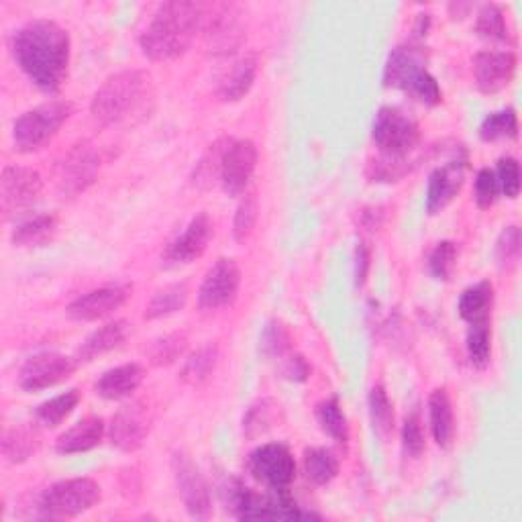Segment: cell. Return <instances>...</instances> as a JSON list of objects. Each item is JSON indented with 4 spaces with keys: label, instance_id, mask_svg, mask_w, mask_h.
Masks as SVG:
<instances>
[{
    "label": "cell",
    "instance_id": "7c38bea8",
    "mask_svg": "<svg viewBox=\"0 0 522 522\" xmlns=\"http://www.w3.org/2000/svg\"><path fill=\"white\" fill-rule=\"evenodd\" d=\"M467 151L463 145H459L451 158L435 168L429 176V188H427V213L439 215L441 211L453 202V198L461 192L467 172Z\"/></svg>",
    "mask_w": 522,
    "mask_h": 522
},
{
    "label": "cell",
    "instance_id": "d6a6232c",
    "mask_svg": "<svg viewBox=\"0 0 522 522\" xmlns=\"http://www.w3.org/2000/svg\"><path fill=\"white\" fill-rule=\"evenodd\" d=\"M80 404V392L78 390H68L56 398L45 400L35 408V419L39 425L56 429L60 427L68 416L78 408Z\"/></svg>",
    "mask_w": 522,
    "mask_h": 522
},
{
    "label": "cell",
    "instance_id": "44dd1931",
    "mask_svg": "<svg viewBox=\"0 0 522 522\" xmlns=\"http://www.w3.org/2000/svg\"><path fill=\"white\" fill-rule=\"evenodd\" d=\"M257 68L259 58L253 51H247V54L235 58L219 78L217 96L223 102H239L241 98H245L257 78Z\"/></svg>",
    "mask_w": 522,
    "mask_h": 522
},
{
    "label": "cell",
    "instance_id": "4dcf8cb0",
    "mask_svg": "<svg viewBox=\"0 0 522 522\" xmlns=\"http://www.w3.org/2000/svg\"><path fill=\"white\" fill-rule=\"evenodd\" d=\"M304 474L306 478L317 484L327 486L339 476V459L331 449L312 447L304 451Z\"/></svg>",
    "mask_w": 522,
    "mask_h": 522
},
{
    "label": "cell",
    "instance_id": "f546056e",
    "mask_svg": "<svg viewBox=\"0 0 522 522\" xmlns=\"http://www.w3.org/2000/svg\"><path fill=\"white\" fill-rule=\"evenodd\" d=\"M188 294H190V290H188L186 282L170 284L164 290H158L145 308V319L158 321V319L176 315V312H180L186 306Z\"/></svg>",
    "mask_w": 522,
    "mask_h": 522
},
{
    "label": "cell",
    "instance_id": "b9f144b4",
    "mask_svg": "<svg viewBox=\"0 0 522 522\" xmlns=\"http://www.w3.org/2000/svg\"><path fill=\"white\" fill-rule=\"evenodd\" d=\"M290 333L282 321H270L259 337V349L266 359H284L290 355Z\"/></svg>",
    "mask_w": 522,
    "mask_h": 522
},
{
    "label": "cell",
    "instance_id": "60d3db41",
    "mask_svg": "<svg viewBox=\"0 0 522 522\" xmlns=\"http://www.w3.org/2000/svg\"><path fill=\"white\" fill-rule=\"evenodd\" d=\"M520 249H522V239H520V229L516 225L504 227V231L500 233L498 241H496V266L500 272H512L516 270L518 261H520Z\"/></svg>",
    "mask_w": 522,
    "mask_h": 522
},
{
    "label": "cell",
    "instance_id": "7dc6e473",
    "mask_svg": "<svg viewBox=\"0 0 522 522\" xmlns=\"http://www.w3.org/2000/svg\"><path fill=\"white\" fill-rule=\"evenodd\" d=\"M496 178H498V186L500 192L514 200L520 194V164L514 158H502L496 166Z\"/></svg>",
    "mask_w": 522,
    "mask_h": 522
},
{
    "label": "cell",
    "instance_id": "2e32d148",
    "mask_svg": "<svg viewBox=\"0 0 522 522\" xmlns=\"http://www.w3.org/2000/svg\"><path fill=\"white\" fill-rule=\"evenodd\" d=\"M208 51L213 54H233V51L243 43V27L239 21V13L231 5L206 7L202 31Z\"/></svg>",
    "mask_w": 522,
    "mask_h": 522
},
{
    "label": "cell",
    "instance_id": "ffe728a7",
    "mask_svg": "<svg viewBox=\"0 0 522 522\" xmlns=\"http://www.w3.org/2000/svg\"><path fill=\"white\" fill-rule=\"evenodd\" d=\"M516 56L512 51H480L474 56L476 86L484 94H496L504 90L516 74Z\"/></svg>",
    "mask_w": 522,
    "mask_h": 522
},
{
    "label": "cell",
    "instance_id": "603a6c76",
    "mask_svg": "<svg viewBox=\"0 0 522 522\" xmlns=\"http://www.w3.org/2000/svg\"><path fill=\"white\" fill-rule=\"evenodd\" d=\"M104 437V421L100 416H86L80 423H76L72 429H68L64 435L56 441V451L62 455H74V453H86L92 451L102 443Z\"/></svg>",
    "mask_w": 522,
    "mask_h": 522
},
{
    "label": "cell",
    "instance_id": "5bb4252c",
    "mask_svg": "<svg viewBox=\"0 0 522 522\" xmlns=\"http://www.w3.org/2000/svg\"><path fill=\"white\" fill-rule=\"evenodd\" d=\"M43 190L39 172L23 166H7L0 176V206L5 217L17 215L37 202Z\"/></svg>",
    "mask_w": 522,
    "mask_h": 522
},
{
    "label": "cell",
    "instance_id": "30bf717a",
    "mask_svg": "<svg viewBox=\"0 0 522 522\" xmlns=\"http://www.w3.org/2000/svg\"><path fill=\"white\" fill-rule=\"evenodd\" d=\"M100 174V155L90 143H78L68 151L58 168V190L64 198H76L86 192Z\"/></svg>",
    "mask_w": 522,
    "mask_h": 522
},
{
    "label": "cell",
    "instance_id": "484cf974",
    "mask_svg": "<svg viewBox=\"0 0 522 522\" xmlns=\"http://www.w3.org/2000/svg\"><path fill=\"white\" fill-rule=\"evenodd\" d=\"M429 423L435 443L441 449H449L455 437V416L451 398L445 388H437L429 396Z\"/></svg>",
    "mask_w": 522,
    "mask_h": 522
},
{
    "label": "cell",
    "instance_id": "d6986e66",
    "mask_svg": "<svg viewBox=\"0 0 522 522\" xmlns=\"http://www.w3.org/2000/svg\"><path fill=\"white\" fill-rule=\"evenodd\" d=\"M131 290L133 288L129 284H111L90 290L78 296L74 302H70L66 312L72 321L78 323H94L100 319H107L129 300Z\"/></svg>",
    "mask_w": 522,
    "mask_h": 522
},
{
    "label": "cell",
    "instance_id": "6da1fadb",
    "mask_svg": "<svg viewBox=\"0 0 522 522\" xmlns=\"http://www.w3.org/2000/svg\"><path fill=\"white\" fill-rule=\"evenodd\" d=\"M15 62L45 94L62 90L70 72L72 43L68 31L49 19H35L15 31L11 39Z\"/></svg>",
    "mask_w": 522,
    "mask_h": 522
},
{
    "label": "cell",
    "instance_id": "8992f818",
    "mask_svg": "<svg viewBox=\"0 0 522 522\" xmlns=\"http://www.w3.org/2000/svg\"><path fill=\"white\" fill-rule=\"evenodd\" d=\"M102 498L100 486L90 478H72L49 486L39 498V516L49 520L74 518L92 510Z\"/></svg>",
    "mask_w": 522,
    "mask_h": 522
},
{
    "label": "cell",
    "instance_id": "ab89813d",
    "mask_svg": "<svg viewBox=\"0 0 522 522\" xmlns=\"http://www.w3.org/2000/svg\"><path fill=\"white\" fill-rule=\"evenodd\" d=\"M476 33L486 41L510 43V31L504 19V11L494 3L484 5L476 19Z\"/></svg>",
    "mask_w": 522,
    "mask_h": 522
},
{
    "label": "cell",
    "instance_id": "ee69618b",
    "mask_svg": "<svg viewBox=\"0 0 522 522\" xmlns=\"http://www.w3.org/2000/svg\"><path fill=\"white\" fill-rule=\"evenodd\" d=\"M186 349H188V337L184 333H172L153 343L149 357L153 365L162 368V365H170L178 361L186 353Z\"/></svg>",
    "mask_w": 522,
    "mask_h": 522
},
{
    "label": "cell",
    "instance_id": "7a4b0ae2",
    "mask_svg": "<svg viewBox=\"0 0 522 522\" xmlns=\"http://www.w3.org/2000/svg\"><path fill=\"white\" fill-rule=\"evenodd\" d=\"M206 7L202 3H164L139 37L143 56L151 62H170L184 56L202 31Z\"/></svg>",
    "mask_w": 522,
    "mask_h": 522
},
{
    "label": "cell",
    "instance_id": "f907efd6",
    "mask_svg": "<svg viewBox=\"0 0 522 522\" xmlns=\"http://www.w3.org/2000/svg\"><path fill=\"white\" fill-rule=\"evenodd\" d=\"M370 259H372V253H370V247L365 245L363 241L357 243V249H355V284L357 286H363L365 280H368V272H370Z\"/></svg>",
    "mask_w": 522,
    "mask_h": 522
},
{
    "label": "cell",
    "instance_id": "7402d4cb",
    "mask_svg": "<svg viewBox=\"0 0 522 522\" xmlns=\"http://www.w3.org/2000/svg\"><path fill=\"white\" fill-rule=\"evenodd\" d=\"M145 380V370L139 363H125L104 372L96 382V394L104 400L129 398Z\"/></svg>",
    "mask_w": 522,
    "mask_h": 522
},
{
    "label": "cell",
    "instance_id": "f35d334b",
    "mask_svg": "<svg viewBox=\"0 0 522 522\" xmlns=\"http://www.w3.org/2000/svg\"><path fill=\"white\" fill-rule=\"evenodd\" d=\"M414 166L416 162L408 158H390V155H380V158L368 164V178L370 182H378V184L400 182L404 176H408L414 170Z\"/></svg>",
    "mask_w": 522,
    "mask_h": 522
},
{
    "label": "cell",
    "instance_id": "d590c367",
    "mask_svg": "<svg viewBox=\"0 0 522 522\" xmlns=\"http://www.w3.org/2000/svg\"><path fill=\"white\" fill-rule=\"evenodd\" d=\"M465 347H467L469 363H472L476 370H484L486 365L490 363V357H492V329H490V321L469 325Z\"/></svg>",
    "mask_w": 522,
    "mask_h": 522
},
{
    "label": "cell",
    "instance_id": "836d02e7",
    "mask_svg": "<svg viewBox=\"0 0 522 522\" xmlns=\"http://www.w3.org/2000/svg\"><path fill=\"white\" fill-rule=\"evenodd\" d=\"M280 414V404H276L270 398L257 400L255 404L249 406L247 414L243 416V433L247 439H257L261 435H266Z\"/></svg>",
    "mask_w": 522,
    "mask_h": 522
},
{
    "label": "cell",
    "instance_id": "7bdbcfd3",
    "mask_svg": "<svg viewBox=\"0 0 522 522\" xmlns=\"http://www.w3.org/2000/svg\"><path fill=\"white\" fill-rule=\"evenodd\" d=\"M259 217V200L255 192H249L243 196L241 204L237 206V213L233 219V237L237 243H245L255 229Z\"/></svg>",
    "mask_w": 522,
    "mask_h": 522
},
{
    "label": "cell",
    "instance_id": "52a82bcc",
    "mask_svg": "<svg viewBox=\"0 0 522 522\" xmlns=\"http://www.w3.org/2000/svg\"><path fill=\"white\" fill-rule=\"evenodd\" d=\"M372 139L380 149V155L408 158L421 145V127L406 111L382 107L374 117Z\"/></svg>",
    "mask_w": 522,
    "mask_h": 522
},
{
    "label": "cell",
    "instance_id": "9c48e42d",
    "mask_svg": "<svg viewBox=\"0 0 522 522\" xmlns=\"http://www.w3.org/2000/svg\"><path fill=\"white\" fill-rule=\"evenodd\" d=\"M172 472L186 512L196 520L211 518L213 514L211 488H208L198 465L186 453H174Z\"/></svg>",
    "mask_w": 522,
    "mask_h": 522
},
{
    "label": "cell",
    "instance_id": "d4e9b609",
    "mask_svg": "<svg viewBox=\"0 0 522 522\" xmlns=\"http://www.w3.org/2000/svg\"><path fill=\"white\" fill-rule=\"evenodd\" d=\"M494 306V286L490 280H482L474 286H469L459 296V317L467 323H484L490 321Z\"/></svg>",
    "mask_w": 522,
    "mask_h": 522
},
{
    "label": "cell",
    "instance_id": "c3c4849f",
    "mask_svg": "<svg viewBox=\"0 0 522 522\" xmlns=\"http://www.w3.org/2000/svg\"><path fill=\"white\" fill-rule=\"evenodd\" d=\"M498 194H500V186H498V178H496L494 170H490V168L480 170L476 176V184H474L476 204L486 211V208L494 206V202L498 200Z\"/></svg>",
    "mask_w": 522,
    "mask_h": 522
},
{
    "label": "cell",
    "instance_id": "4316f807",
    "mask_svg": "<svg viewBox=\"0 0 522 522\" xmlns=\"http://www.w3.org/2000/svg\"><path fill=\"white\" fill-rule=\"evenodd\" d=\"M58 227L56 215H35L15 227L11 241L15 247H41L56 237Z\"/></svg>",
    "mask_w": 522,
    "mask_h": 522
},
{
    "label": "cell",
    "instance_id": "83f0119b",
    "mask_svg": "<svg viewBox=\"0 0 522 522\" xmlns=\"http://www.w3.org/2000/svg\"><path fill=\"white\" fill-rule=\"evenodd\" d=\"M221 359V349L217 343H206L204 347H200L198 351H194L186 363L182 365L180 372V380L188 386H200L204 384L208 378L213 376L217 363Z\"/></svg>",
    "mask_w": 522,
    "mask_h": 522
},
{
    "label": "cell",
    "instance_id": "8fae6325",
    "mask_svg": "<svg viewBox=\"0 0 522 522\" xmlns=\"http://www.w3.org/2000/svg\"><path fill=\"white\" fill-rule=\"evenodd\" d=\"M78 370V359L62 353H37L29 357L19 372V386L25 392H41L72 378Z\"/></svg>",
    "mask_w": 522,
    "mask_h": 522
},
{
    "label": "cell",
    "instance_id": "bcb514c9",
    "mask_svg": "<svg viewBox=\"0 0 522 522\" xmlns=\"http://www.w3.org/2000/svg\"><path fill=\"white\" fill-rule=\"evenodd\" d=\"M402 447L408 457H421L425 453L427 441H425V431L419 412H412L406 416V421L402 425Z\"/></svg>",
    "mask_w": 522,
    "mask_h": 522
},
{
    "label": "cell",
    "instance_id": "e0dca14e",
    "mask_svg": "<svg viewBox=\"0 0 522 522\" xmlns=\"http://www.w3.org/2000/svg\"><path fill=\"white\" fill-rule=\"evenodd\" d=\"M151 431V410L145 402L137 400L117 410L111 421L109 437L113 447L123 453H133L143 447Z\"/></svg>",
    "mask_w": 522,
    "mask_h": 522
},
{
    "label": "cell",
    "instance_id": "4fadbf2b",
    "mask_svg": "<svg viewBox=\"0 0 522 522\" xmlns=\"http://www.w3.org/2000/svg\"><path fill=\"white\" fill-rule=\"evenodd\" d=\"M241 286V270L235 259L221 257L217 264L206 272L200 290H198V306L202 310H219L231 306L239 294Z\"/></svg>",
    "mask_w": 522,
    "mask_h": 522
},
{
    "label": "cell",
    "instance_id": "f1b7e54d",
    "mask_svg": "<svg viewBox=\"0 0 522 522\" xmlns=\"http://www.w3.org/2000/svg\"><path fill=\"white\" fill-rule=\"evenodd\" d=\"M41 447V433L37 427L19 425L3 435V455L11 463H23L31 459Z\"/></svg>",
    "mask_w": 522,
    "mask_h": 522
},
{
    "label": "cell",
    "instance_id": "277c9868",
    "mask_svg": "<svg viewBox=\"0 0 522 522\" xmlns=\"http://www.w3.org/2000/svg\"><path fill=\"white\" fill-rule=\"evenodd\" d=\"M151 96V80L141 70H123L102 82L94 92L90 111L102 125H117L127 121Z\"/></svg>",
    "mask_w": 522,
    "mask_h": 522
},
{
    "label": "cell",
    "instance_id": "5b68a950",
    "mask_svg": "<svg viewBox=\"0 0 522 522\" xmlns=\"http://www.w3.org/2000/svg\"><path fill=\"white\" fill-rule=\"evenodd\" d=\"M74 111L76 104L70 100H49L21 115L13 127V141L17 151L33 153L43 149L60 133Z\"/></svg>",
    "mask_w": 522,
    "mask_h": 522
},
{
    "label": "cell",
    "instance_id": "681fc988",
    "mask_svg": "<svg viewBox=\"0 0 522 522\" xmlns=\"http://www.w3.org/2000/svg\"><path fill=\"white\" fill-rule=\"evenodd\" d=\"M282 376L290 382H304L310 376V365L302 355H286L282 363Z\"/></svg>",
    "mask_w": 522,
    "mask_h": 522
},
{
    "label": "cell",
    "instance_id": "1f68e13d",
    "mask_svg": "<svg viewBox=\"0 0 522 522\" xmlns=\"http://www.w3.org/2000/svg\"><path fill=\"white\" fill-rule=\"evenodd\" d=\"M231 141H233L231 137H221L211 147H208V151L202 155V160L196 164L194 176H192V182H194L196 188L208 190V188H213L215 182L221 180L223 155H225Z\"/></svg>",
    "mask_w": 522,
    "mask_h": 522
},
{
    "label": "cell",
    "instance_id": "ac0fdd59",
    "mask_svg": "<svg viewBox=\"0 0 522 522\" xmlns=\"http://www.w3.org/2000/svg\"><path fill=\"white\" fill-rule=\"evenodd\" d=\"M257 168V147L251 139H233L223 155L221 186L227 196L245 194Z\"/></svg>",
    "mask_w": 522,
    "mask_h": 522
},
{
    "label": "cell",
    "instance_id": "9a60e30c",
    "mask_svg": "<svg viewBox=\"0 0 522 522\" xmlns=\"http://www.w3.org/2000/svg\"><path fill=\"white\" fill-rule=\"evenodd\" d=\"M215 237V225L206 213H198L188 227L168 243L162 264L164 266H188L200 259Z\"/></svg>",
    "mask_w": 522,
    "mask_h": 522
},
{
    "label": "cell",
    "instance_id": "8d00e7d4",
    "mask_svg": "<svg viewBox=\"0 0 522 522\" xmlns=\"http://www.w3.org/2000/svg\"><path fill=\"white\" fill-rule=\"evenodd\" d=\"M480 139L486 143H494L500 139H516L518 137V117L512 107L496 111L488 115L480 125Z\"/></svg>",
    "mask_w": 522,
    "mask_h": 522
},
{
    "label": "cell",
    "instance_id": "f6af8a7d",
    "mask_svg": "<svg viewBox=\"0 0 522 522\" xmlns=\"http://www.w3.org/2000/svg\"><path fill=\"white\" fill-rule=\"evenodd\" d=\"M457 266V245L453 241H441L431 251L429 257V274L435 280L447 282L453 276V270Z\"/></svg>",
    "mask_w": 522,
    "mask_h": 522
},
{
    "label": "cell",
    "instance_id": "3957f363",
    "mask_svg": "<svg viewBox=\"0 0 522 522\" xmlns=\"http://www.w3.org/2000/svg\"><path fill=\"white\" fill-rule=\"evenodd\" d=\"M382 80L386 88L402 90L425 107H437L443 102V90L437 78L427 70V51L414 41L392 49Z\"/></svg>",
    "mask_w": 522,
    "mask_h": 522
},
{
    "label": "cell",
    "instance_id": "e575fe53",
    "mask_svg": "<svg viewBox=\"0 0 522 522\" xmlns=\"http://www.w3.org/2000/svg\"><path fill=\"white\" fill-rule=\"evenodd\" d=\"M317 421L321 425V429L339 445H347L349 441V425L343 414L341 402L337 396L323 400L317 406Z\"/></svg>",
    "mask_w": 522,
    "mask_h": 522
},
{
    "label": "cell",
    "instance_id": "cb8c5ba5",
    "mask_svg": "<svg viewBox=\"0 0 522 522\" xmlns=\"http://www.w3.org/2000/svg\"><path fill=\"white\" fill-rule=\"evenodd\" d=\"M129 331H131V327L123 319L107 323V325H102L100 329L92 331L78 349V355H76L78 363L80 361H92V359H96L104 353H109V351L121 347L125 343V339L129 337Z\"/></svg>",
    "mask_w": 522,
    "mask_h": 522
},
{
    "label": "cell",
    "instance_id": "ba28073f",
    "mask_svg": "<svg viewBox=\"0 0 522 522\" xmlns=\"http://www.w3.org/2000/svg\"><path fill=\"white\" fill-rule=\"evenodd\" d=\"M249 474L268 490H288L296 478V461L282 443H266L249 453Z\"/></svg>",
    "mask_w": 522,
    "mask_h": 522
},
{
    "label": "cell",
    "instance_id": "74e56055",
    "mask_svg": "<svg viewBox=\"0 0 522 522\" xmlns=\"http://www.w3.org/2000/svg\"><path fill=\"white\" fill-rule=\"evenodd\" d=\"M370 416H372V423H374V431L386 439L394 433V406L388 398V392L382 384H376L370 390Z\"/></svg>",
    "mask_w": 522,
    "mask_h": 522
}]
</instances>
